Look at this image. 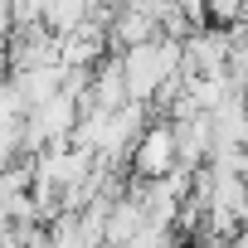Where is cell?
<instances>
[{
	"instance_id": "1",
	"label": "cell",
	"mask_w": 248,
	"mask_h": 248,
	"mask_svg": "<svg viewBox=\"0 0 248 248\" xmlns=\"http://www.w3.org/2000/svg\"><path fill=\"white\" fill-rule=\"evenodd\" d=\"M127 166H132L137 185H156V180H166L175 170V132H170V122H151L141 132V141L132 146Z\"/></svg>"
},
{
	"instance_id": "3",
	"label": "cell",
	"mask_w": 248,
	"mask_h": 248,
	"mask_svg": "<svg viewBox=\"0 0 248 248\" xmlns=\"http://www.w3.org/2000/svg\"><path fill=\"white\" fill-rule=\"evenodd\" d=\"M209 137H214V146H243V141H248V117H243L238 93H233L219 112H209ZM214 146H209V151H214Z\"/></svg>"
},
{
	"instance_id": "2",
	"label": "cell",
	"mask_w": 248,
	"mask_h": 248,
	"mask_svg": "<svg viewBox=\"0 0 248 248\" xmlns=\"http://www.w3.org/2000/svg\"><path fill=\"white\" fill-rule=\"evenodd\" d=\"M141 229H146V214H141L137 195L127 190L122 200H112V209H107V229H102V248H122V243H132V238H137Z\"/></svg>"
},
{
	"instance_id": "5",
	"label": "cell",
	"mask_w": 248,
	"mask_h": 248,
	"mask_svg": "<svg viewBox=\"0 0 248 248\" xmlns=\"http://www.w3.org/2000/svg\"><path fill=\"white\" fill-rule=\"evenodd\" d=\"M238 243H243V248H248V224H243V233H238Z\"/></svg>"
},
{
	"instance_id": "4",
	"label": "cell",
	"mask_w": 248,
	"mask_h": 248,
	"mask_svg": "<svg viewBox=\"0 0 248 248\" xmlns=\"http://www.w3.org/2000/svg\"><path fill=\"white\" fill-rule=\"evenodd\" d=\"M39 25L54 34V39H68L88 25V5L83 0H59V5H39Z\"/></svg>"
}]
</instances>
